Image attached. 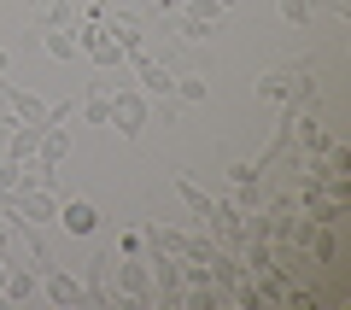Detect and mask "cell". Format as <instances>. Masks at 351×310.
Listing matches in <instances>:
<instances>
[{"mask_svg": "<svg viewBox=\"0 0 351 310\" xmlns=\"http://www.w3.org/2000/svg\"><path fill=\"white\" fill-rule=\"evenodd\" d=\"M71 36H76V53H88L100 71H117V64H123V47H117V36L106 29V18H82V29H71Z\"/></svg>", "mask_w": 351, "mask_h": 310, "instance_id": "1", "label": "cell"}, {"mask_svg": "<svg viewBox=\"0 0 351 310\" xmlns=\"http://www.w3.org/2000/svg\"><path fill=\"white\" fill-rule=\"evenodd\" d=\"M141 123H147V94H135V88H117V94H112V129H117L123 141H135Z\"/></svg>", "mask_w": 351, "mask_h": 310, "instance_id": "2", "label": "cell"}, {"mask_svg": "<svg viewBox=\"0 0 351 310\" xmlns=\"http://www.w3.org/2000/svg\"><path fill=\"white\" fill-rule=\"evenodd\" d=\"M123 64H135V76H141V94H152V99H170L176 76H170V64H164V59H152V53L141 47V53H129Z\"/></svg>", "mask_w": 351, "mask_h": 310, "instance_id": "3", "label": "cell"}, {"mask_svg": "<svg viewBox=\"0 0 351 310\" xmlns=\"http://www.w3.org/2000/svg\"><path fill=\"white\" fill-rule=\"evenodd\" d=\"M112 270H117V293H123V298H135V305L158 298V281H152V263H135V258H123V263H117V258H112Z\"/></svg>", "mask_w": 351, "mask_h": 310, "instance_id": "4", "label": "cell"}, {"mask_svg": "<svg viewBox=\"0 0 351 310\" xmlns=\"http://www.w3.org/2000/svg\"><path fill=\"white\" fill-rule=\"evenodd\" d=\"M176 12H182V36H188V41H205V36L217 29V18H223V6H217V0H182Z\"/></svg>", "mask_w": 351, "mask_h": 310, "instance_id": "5", "label": "cell"}, {"mask_svg": "<svg viewBox=\"0 0 351 310\" xmlns=\"http://www.w3.org/2000/svg\"><path fill=\"white\" fill-rule=\"evenodd\" d=\"M53 223H64V235L88 240V235H100V211L88 205V199H59V217Z\"/></svg>", "mask_w": 351, "mask_h": 310, "instance_id": "6", "label": "cell"}, {"mask_svg": "<svg viewBox=\"0 0 351 310\" xmlns=\"http://www.w3.org/2000/svg\"><path fill=\"white\" fill-rule=\"evenodd\" d=\"M41 287H47V298H53V305H76V298H88V287L76 281L71 270H53V263L41 270Z\"/></svg>", "mask_w": 351, "mask_h": 310, "instance_id": "7", "label": "cell"}, {"mask_svg": "<svg viewBox=\"0 0 351 310\" xmlns=\"http://www.w3.org/2000/svg\"><path fill=\"white\" fill-rule=\"evenodd\" d=\"M36 158H47L53 170H59V164L71 158V129H64V123H47V129H41V141H36Z\"/></svg>", "mask_w": 351, "mask_h": 310, "instance_id": "8", "label": "cell"}, {"mask_svg": "<svg viewBox=\"0 0 351 310\" xmlns=\"http://www.w3.org/2000/svg\"><path fill=\"white\" fill-rule=\"evenodd\" d=\"M176 193H182V205H188V211L199 217V223H211V217H217V199L205 193L199 182H188V176H176Z\"/></svg>", "mask_w": 351, "mask_h": 310, "instance_id": "9", "label": "cell"}, {"mask_svg": "<svg viewBox=\"0 0 351 310\" xmlns=\"http://www.w3.org/2000/svg\"><path fill=\"white\" fill-rule=\"evenodd\" d=\"M106 29H112V36H117V47H123V59H129V53H141V47H147V41H141V24H135V18H129V12L106 18Z\"/></svg>", "mask_w": 351, "mask_h": 310, "instance_id": "10", "label": "cell"}, {"mask_svg": "<svg viewBox=\"0 0 351 310\" xmlns=\"http://www.w3.org/2000/svg\"><path fill=\"white\" fill-rule=\"evenodd\" d=\"M41 53H47V59H76V36L71 29H41Z\"/></svg>", "mask_w": 351, "mask_h": 310, "instance_id": "11", "label": "cell"}, {"mask_svg": "<svg viewBox=\"0 0 351 310\" xmlns=\"http://www.w3.org/2000/svg\"><path fill=\"white\" fill-rule=\"evenodd\" d=\"M82 117H88V123H112V88H106V82L82 99Z\"/></svg>", "mask_w": 351, "mask_h": 310, "instance_id": "12", "label": "cell"}, {"mask_svg": "<svg viewBox=\"0 0 351 310\" xmlns=\"http://www.w3.org/2000/svg\"><path fill=\"white\" fill-rule=\"evenodd\" d=\"M170 94H176V99H188V106H199V99L211 94V82H205L199 71H188V76H176V88H170Z\"/></svg>", "mask_w": 351, "mask_h": 310, "instance_id": "13", "label": "cell"}, {"mask_svg": "<svg viewBox=\"0 0 351 310\" xmlns=\"http://www.w3.org/2000/svg\"><path fill=\"white\" fill-rule=\"evenodd\" d=\"M6 298H12V305H29V298H36V275L29 270H6Z\"/></svg>", "mask_w": 351, "mask_h": 310, "instance_id": "14", "label": "cell"}, {"mask_svg": "<svg viewBox=\"0 0 351 310\" xmlns=\"http://www.w3.org/2000/svg\"><path fill=\"white\" fill-rule=\"evenodd\" d=\"M276 6H281V18H287L293 29H299L304 18H311V0H276Z\"/></svg>", "mask_w": 351, "mask_h": 310, "instance_id": "15", "label": "cell"}, {"mask_svg": "<svg viewBox=\"0 0 351 310\" xmlns=\"http://www.w3.org/2000/svg\"><path fill=\"white\" fill-rule=\"evenodd\" d=\"M41 18H47V29H64V24H71V0H53V6H47V12H41Z\"/></svg>", "mask_w": 351, "mask_h": 310, "instance_id": "16", "label": "cell"}, {"mask_svg": "<svg viewBox=\"0 0 351 310\" xmlns=\"http://www.w3.org/2000/svg\"><path fill=\"white\" fill-rule=\"evenodd\" d=\"M299 135H304V147H311V152H328V135H322V129L311 123V117H304V123H299Z\"/></svg>", "mask_w": 351, "mask_h": 310, "instance_id": "17", "label": "cell"}, {"mask_svg": "<svg viewBox=\"0 0 351 310\" xmlns=\"http://www.w3.org/2000/svg\"><path fill=\"white\" fill-rule=\"evenodd\" d=\"M234 187L252 193V187H258V164H234Z\"/></svg>", "mask_w": 351, "mask_h": 310, "instance_id": "18", "label": "cell"}, {"mask_svg": "<svg viewBox=\"0 0 351 310\" xmlns=\"http://www.w3.org/2000/svg\"><path fill=\"white\" fill-rule=\"evenodd\" d=\"M12 187H18V164H12V158H6V164H0V199L12 193Z\"/></svg>", "mask_w": 351, "mask_h": 310, "instance_id": "19", "label": "cell"}, {"mask_svg": "<svg viewBox=\"0 0 351 310\" xmlns=\"http://www.w3.org/2000/svg\"><path fill=\"white\" fill-rule=\"evenodd\" d=\"M117 252H123V258H135V252H141V235H135V228H129V235H117Z\"/></svg>", "mask_w": 351, "mask_h": 310, "instance_id": "20", "label": "cell"}, {"mask_svg": "<svg viewBox=\"0 0 351 310\" xmlns=\"http://www.w3.org/2000/svg\"><path fill=\"white\" fill-rule=\"evenodd\" d=\"M6 71H12V53H6V47H0V76H6Z\"/></svg>", "mask_w": 351, "mask_h": 310, "instance_id": "21", "label": "cell"}, {"mask_svg": "<svg viewBox=\"0 0 351 310\" xmlns=\"http://www.w3.org/2000/svg\"><path fill=\"white\" fill-rule=\"evenodd\" d=\"M6 270H12V258H0V293H6Z\"/></svg>", "mask_w": 351, "mask_h": 310, "instance_id": "22", "label": "cell"}, {"mask_svg": "<svg viewBox=\"0 0 351 310\" xmlns=\"http://www.w3.org/2000/svg\"><path fill=\"white\" fill-rule=\"evenodd\" d=\"M217 6H223V12H228V6H240V0H217Z\"/></svg>", "mask_w": 351, "mask_h": 310, "instance_id": "23", "label": "cell"}]
</instances>
